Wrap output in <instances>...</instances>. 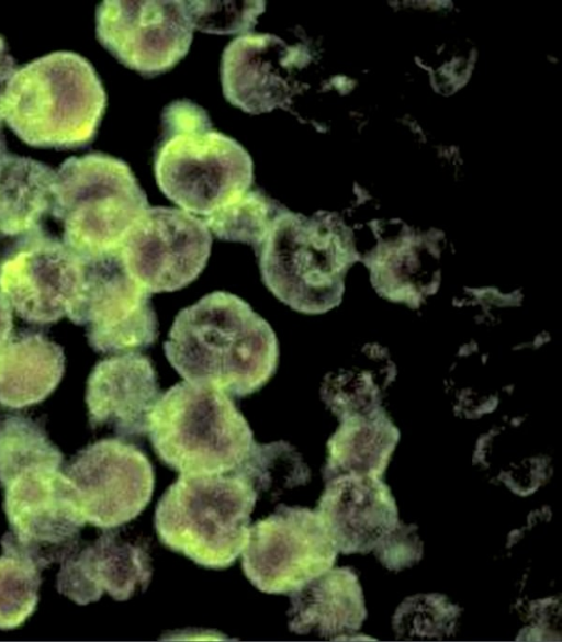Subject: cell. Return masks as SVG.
<instances>
[{
  "label": "cell",
  "mask_w": 562,
  "mask_h": 642,
  "mask_svg": "<svg viewBox=\"0 0 562 642\" xmlns=\"http://www.w3.org/2000/svg\"><path fill=\"white\" fill-rule=\"evenodd\" d=\"M164 351L187 382L235 397L259 391L279 362V343L270 324L247 302L224 291L181 309Z\"/></svg>",
  "instance_id": "cell-1"
},
{
  "label": "cell",
  "mask_w": 562,
  "mask_h": 642,
  "mask_svg": "<svg viewBox=\"0 0 562 642\" xmlns=\"http://www.w3.org/2000/svg\"><path fill=\"white\" fill-rule=\"evenodd\" d=\"M105 108L91 63L58 50L16 68L0 100V119L29 146L67 150L92 143Z\"/></svg>",
  "instance_id": "cell-2"
},
{
  "label": "cell",
  "mask_w": 562,
  "mask_h": 642,
  "mask_svg": "<svg viewBox=\"0 0 562 642\" xmlns=\"http://www.w3.org/2000/svg\"><path fill=\"white\" fill-rule=\"evenodd\" d=\"M160 128L154 151L156 183L181 210L206 217L250 189L249 153L214 129L205 109L175 100L164 108Z\"/></svg>",
  "instance_id": "cell-3"
},
{
  "label": "cell",
  "mask_w": 562,
  "mask_h": 642,
  "mask_svg": "<svg viewBox=\"0 0 562 642\" xmlns=\"http://www.w3.org/2000/svg\"><path fill=\"white\" fill-rule=\"evenodd\" d=\"M262 282L283 304L304 314L336 306L352 260L350 235L335 214L283 210L255 252Z\"/></svg>",
  "instance_id": "cell-4"
},
{
  "label": "cell",
  "mask_w": 562,
  "mask_h": 642,
  "mask_svg": "<svg viewBox=\"0 0 562 642\" xmlns=\"http://www.w3.org/2000/svg\"><path fill=\"white\" fill-rule=\"evenodd\" d=\"M257 493L235 472L180 474L155 509L159 540L195 564L229 567L249 538Z\"/></svg>",
  "instance_id": "cell-5"
},
{
  "label": "cell",
  "mask_w": 562,
  "mask_h": 642,
  "mask_svg": "<svg viewBox=\"0 0 562 642\" xmlns=\"http://www.w3.org/2000/svg\"><path fill=\"white\" fill-rule=\"evenodd\" d=\"M147 433L159 459L180 474L233 472L256 443L229 395L187 381L160 394Z\"/></svg>",
  "instance_id": "cell-6"
},
{
  "label": "cell",
  "mask_w": 562,
  "mask_h": 642,
  "mask_svg": "<svg viewBox=\"0 0 562 642\" xmlns=\"http://www.w3.org/2000/svg\"><path fill=\"white\" fill-rule=\"evenodd\" d=\"M149 207L130 166L103 153L71 156L55 172L52 215L63 241L82 259L117 252Z\"/></svg>",
  "instance_id": "cell-7"
},
{
  "label": "cell",
  "mask_w": 562,
  "mask_h": 642,
  "mask_svg": "<svg viewBox=\"0 0 562 642\" xmlns=\"http://www.w3.org/2000/svg\"><path fill=\"white\" fill-rule=\"evenodd\" d=\"M9 531L1 547L43 570L63 562L78 545L86 520L75 489L60 465L40 463L19 471L3 486Z\"/></svg>",
  "instance_id": "cell-8"
},
{
  "label": "cell",
  "mask_w": 562,
  "mask_h": 642,
  "mask_svg": "<svg viewBox=\"0 0 562 642\" xmlns=\"http://www.w3.org/2000/svg\"><path fill=\"white\" fill-rule=\"evenodd\" d=\"M83 262L82 284L67 317L86 327L90 347L126 353L151 346L158 322L150 293L130 275L119 251Z\"/></svg>",
  "instance_id": "cell-9"
},
{
  "label": "cell",
  "mask_w": 562,
  "mask_h": 642,
  "mask_svg": "<svg viewBox=\"0 0 562 642\" xmlns=\"http://www.w3.org/2000/svg\"><path fill=\"white\" fill-rule=\"evenodd\" d=\"M337 553L315 510L280 504L249 527L241 566L258 590L289 595L333 567Z\"/></svg>",
  "instance_id": "cell-10"
},
{
  "label": "cell",
  "mask_w": 562,
  "mask_h": 642,
  "mask_svg": "<svg viewBox=\"0 0 562 642\" xmlns=\"http://www.w3.org/2000/svg\"><path fill=\"white\" fill-rule=\"evenodd\" d=\"M193 26L179 0H104L95 10L99 43L145 78L171 70L189 53Z\"/></svg>",
  "instance_id": "cell-11"
},
{
  "label": "cell",
  "mask_w": 562,
  "mask_h": 642,
  "mask_svg": "<svg viewBox=\"0 0 562 642\" xmlns=\"http://www.w3.org/2000/svg\"><path fill=\"white\" fill-rule=\"evenodd\" d=\"M212 234L203 218L168 206H149L119 249L130 275L151 293L189 285L205 268Z\"/></svg>",
  "instance_id": "cell-12"
},
{
  "label": "cell",
  "mask_w": 562,
  "mask_h": 642,
  "mask_svg": "<svg viewBox=\"0 0 562 642\" xmlns=\"http://www.w3.org/2000/svg\"><path fill=\"white\" fill-rule=\"evenodd\" d=\"M81 514L92 526L114 529L136 518L155 487L145 453L121 438H105L80 450L65 469Z\"/></svg>",
  "instance_id": "cell-13"
},
{
  "label": "cell",
  "mask_w": 562,
  "mask_h": 642,
  "mask_svg": "<svg viewBox=\"0 0 562 642\" xmlns=\"http://www.w3.org/2000/svg\"><path fill=\"white\" fill-rule=\"evenodd\" d=\"M83 259L42 228L21 236L0 258V291L25 322L56 323L83 280Z\"/></svg>",
  "instance_id": "cell-14"
},
{
  "label": "cell",
  "mask_w": 562,
  "mask_h": 642,
  "mask_svg": "<svg viewBox=\"0 0 562 642\" xmlns=\"http://www.w3.org/2000/svg\"><path fill=\"white\" fill-rule=\"evenodd\" d=\"M313 59L306 44L289 45L276 34L250 32L231 41L222 53L220 78L224 98L257 115L280 108L292 112L307 83L300 75Z\"/></svg>",
  "instance_id": "cell-15"
},
{
  "label": "cell",
  "mask_w": 562,
  "mask_h": 642,
  "mask_svg": "<svg viewBox=\"0 0 562 642\" xmlns=\"http://www.w3.org/2000/svg\"><path fill=\"white\" fill-rule=\"evenodd\" d=\"M337 552L367 553L398 523V511L381 477L344 474L326 481L315 509Z\"/></svg>",
  "instance_id": "cell-16"
},
{
  "label": "cell",
  "mask_w": 562,
  "mask_h": 642,
  "mask_svg": "<svg viewBox=\"0 0 562 642\" xmlns=\"http://www.w3.org/2000/svg\"><path fill=\"white\" fill-rule=\"evenodd\" d=\"M151 575L145 545L105 529L93 543L61 562L57 589L78 605L98 601L104 592L116 601H125L138 589L146 590Z\"/></svg>",
  "instance_id": "cell-17"
},
{
  "label": "cell",
  "mask_w": 562,
  "mask_h": 642,
  "mask_svg": "<svg viewBox=\"0 0 562 642\" xmlns=\"http://www.w3.org/2000/svg\"><path fill=\"white\" fill-rule=\"evenodd\" d=\"M148 357L126 352L98 362L86 391L89 424L108 427L121 439L147 433L148 415L160 396Z\"/></svg>",
  "instance_id": "cell-18"
},
{
  "label": "cell",
  "mask_w": 562,
  "mask_h": 642,
  "mask_svg": "<svg viewBox=\"0 0 562 642\" xmlns=\"http://www.w3.org/2000/svg\"><path fill=\"white\" fill-rule=\"evenodd\" d=\"M289 596V629L296 634L345 640L367 618L361 584L349 567H330Z\"/></svg>",
  "instance_id": "cell-19"
},
{
  "label": "cell",
  "mask_w": 562,
  "mask_h": 642,
  "mask_svg": "<svg viewBox=\"0 0 562 642\" xmlns=\"http://www.w3.org/2000/svg\"><path fill=\"white\" fill-rule=\"evenodd\" d=\"M65 371L63 348L37 331L23 330L0 347V405L20 409L44 401Z\"/></svg>",
  "instance_id": "cell-20"
},
{
  "label": "cell",
  "mask_w": 562,
  "mask_h": 642,
  "mask_svg": "<svg viewBox=\"0 0 562 642\" xmlns=\"http://www.w3.org/2000/svg\"><path fill=\"white\" fill-rule=\"evenodd\" d=\"M55 172L42 161L8 151L0 137V240L42 228Z\"/></svg>",
  "instance_id": "cell-21"
},
{
  "label": "cell",
  "mask_w": 562,
  "mask_h": 642,
  "mask_svg": "<svg viewBox=\"0 0 562 642\" xmlns=\"http://www.w3.org/2000/svg\"><path fill=\"white\" fill-rule=\"evenodd\" d=\"M339 419L327 442L325 481L344 474L381 477L400 438L395 426L379 406Z\"/></svg>",
  "instance_id": "cell-22"
},
{
  "label": "cell",
  "mask_w": 562,
  "mask_h": 642,
  "mask_svg": "<svg viewBox=\"0 0 562 642\" xmlns=\"http://www.w3.org/2000/svg\"><path fill=\"white\" fill-rule=\"evenodd\" d=\"M376 248L372 259L373 278L385 294L415 300L430 292L438 268L436 256L428 246L398 234Z\"/></svg>",
  "instance_id": "cell-23"
},
{
  "label": "cell",
  "mask_w": 562,
  "mask_h": 642,
  "mask_svg": "<svg viewBox=\"0 0 562 642\" xmlns=\"http://www.w3.org/2000/svg\"><path fill=\"white\" fill-rule=\"evenodd\" d=\"M285 209L263 190L249 189L203 221L218 239L250 245L256 252L274 218Z\"/></svg>",
  "instance_id": "cell-24"
},
{
  "label": "cell",
  "mask_w": 562,
  "mask_h": 642,
  "mask_svg": "<svg viewBox=\"0 0 562 642\" xmlns=\"http://www.w3.org/2000/svg\"><path fill=\"white\" fill-rule=\"evenodd\" d=\"M259 495L277 497L285 489L305 485L311 472L295 448L283 440L255 443L247 458L233 471Z\"/></svg>",
  "instance_id": "cell-25"
},
{
  "label": "cell",
  "mask_w": 562,
  "mask_h": 642,
  "mask_svg": "<svg viewBox=\"0 0 562 642\" xmlns=\"http://www.w3.org/2000/svg\"><path fill=\"white\" fill-rule=\"evenodd\" d=\"M40 463L63 464L61 451L49 440L45 430L23 416H7L0 420V485L19 471Z\"/></svg>",
  "instance_id": "cell-26"
},
{
  "label": "cell",
  "mask_w": 562,
  "mask_h": 642,
  "mask_svg": "<svg viewBox=\"0 0 562 642\" xmlns=\"http://www.w3.org/2000/svg\"><path fill=\"white\" fill-rule=\"evenodd\" d=\"M0 556V629L20 627L35 611L41 568L30 557L8 548Z\"/></svg>",
  "instance_id": "cell-27"
},
{
  "label": "cell",
  "mask_w": 562,
  "mask_h": 642,
  "mask_svg": "<svg viewBox=\"0 0 562 642\" xmlns=\"http://www.w3.org/2000/svg\"><path fill=\"white\" fill-rule=\"evenodd\" d=\"M461 609L442 594L406 597L395 609L392 628L402 640H443L454 634Z\"/></svg>",
  "instance_id": "cell-28"
},
{
  "label": "cell",
  "mask_w": 562,
  "mask_h": 642,
  "mask_svg": "<svg viewBox=\"0 0 562 642\" xmlns=\"http://www.w3.org/2000/svg\"><path fill=\"white\" fill-rule=\"evenodd\" d=\"M194 30L209 34L250 33L266 10L265 1H184Z\"/></svg>",
  "instance_id": "cell-29"
},
{
  "label": "cell",
  "mask_w": 562,
  "mask_h": 642,
  "mask_svg": "<svg viewBox=\"0 0 562 642\" xmlns=\"http://www.w3.org/2000/svg\"><path fill=\"white\" fill-rule=\"evenodd\" d=\"M379 392L373 371L363 367L328 374L321 388L322 399L339 418L378 407Z\"/></svg>",
  "instance_id": "cell-30"
},
{
  "label": "cell",
  "mask_w": 562,
  "mask_h": 642,
  "mask_svg": "<svg viewBox=\"0 0 562 642\" xmlns=\"http://www.w3.org/2000/svg\"><path fill=\"white\" fill-rule=\"evenodd\" d=\"M373 551L386 568L401 571L420 561L423 542L415 526L398 521Z\"/></svg>",
  "instance_id": "cell-31"
},
{
  "label": "cell",
  "mask_w": 562,
  "mask_h": 642,
  "mask_svg": "<svg viewBox=\"0 0 562 642\" xmlns=\"http://www.w3.org/2000/svg\"><path fill=\"white\" fill-rule=\"evenodd\" d=\"M16 70L14 58L9 54L5 40L0 35V100L4 89ZM0 119V126H1Z\"/></svg>",
  "instance_id": "cell-32"
},
{
  "label": "cell",
  "mask_w": 562,
  "mask_h": 642,
  "mask_svg": "<svg viewBox=\"0 0 562 642\" xmlns=\"http://www.w3.org/2000/svg\"><path fill=\"white\" fill-rule=\"evenodd\" d=\"M226 637L212 630L184 629L170 633L169 640H224Z\"/></svg>",
  "instance_id": "cell-33"
},
{
  "label": "cell",
  "mask_w": 562,
  "mask_h": 642,
  "mask_svg": "<svg viewBox=\"0 0 562 642\" xmlns=\"http://www.w3.org/2000/svg\"><path fill=\"white\" fill-rule=\"evenodd\" d=\"M12 327V308L7 297L0 291V347L10 337Z\"/></svg>",
  "instance_id": "cell-34"
}]
</instances>
